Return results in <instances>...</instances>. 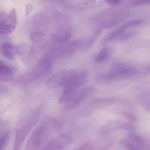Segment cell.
Here are the masks:
<instances>
[{
	"label": "cell",
	"instance_id": "4316f807",
	"mask_svg": "<svg viewBox=\"0 0 150 150\" xmlns=\"http://www.w3.org/2000/svg\"><path fill=\"white\" fill-rule=\"evenodd\" d=\"M122 115L126 117H128L129 119L131 120L132 122H135V121H136V117L134 115H133L132 114H130V113H129V112L124 111V112L122 113Z\"/></svg>",
	"mask_w": 150,
	"mask_h": 150
},
{
	"label": "cell",
	"instance_id": "7a4b0ae2",
	"mask_svg": "<svg viewBox=\"0 0 150 150\" xmlns=\"http://www.w3.org/2000/svg\"><path fill=\"white\" fill-rule=\"evenodd\" d=\"M129 12L125 10L109 9L104 10L94 17L95 26L100 28H110L116 26L129 17Z\"/></svg>",
	"mask_w": 150,
	"mask_h": 150
},
{
	"label": "cell",
	"instance_id": "4dcf8cb0",
	"mask_svg": "<svg viewBox=\"0 0 150 150\" xmlns=\"http://www.w3.org/2000/svg\"><path fill=\"white\" fill-rule=\"evenodd\" d=\"M1 127H2V122H0V132H1Z\"/></svg>",
	"mask_w": 150,
	"mask_h": 150
},
{
	"label": "cell",
	"instance_id": "9c48e42d",
	"mask_svg": "<svg viewBox=\"0 0 150 150\" xmlns=\"http://www.w3.org/2000/svg\"><path fill=\"white\" fill-rule=\"evenodd\" d=\"M72 142L71 138L64 134L52 139L47 145L45 149L47 150H60Z\"/></svg>",
	"mask_w": 150,
	"mask_h": 150
},
{
	"label": "cell",
	"instance_id": "8992f818",
	"mask_svg": "<svg viewBox=\"0 0 150 150\" xmlns=\"http://www.w3.org/2000/svg\"><path fill=\"white\" fill-rule=\"evenodd\" d=\"M94 91V88L90 86L86 87L81 90H79L78 89L65 103V108L67 110L74 108L80 103L81 102L86 98V97L93 93Z\"/></svg>",
	"mask_w": 150,
	"mask_h": 150
},
{
	"label": "cell",
	"instance_id": "ba28073f",
	"mask_svg": "<svg viewBox=\"0 0 150 150\" xmlns=\"http://www.w3.org/2000/svg\"><path fill=\"white\" fill-rule=\"evenodd\" d=\"M132 125L119 120L110 121L107 123L101 129L100 133L105 135L112 131L118 129L133 130Z\"/></svg>",
	"mask_w": 150,
	"mask_h": 150
},
{
	"label": "cell",
	"instance_id": "5bb4252c",
	"mask_svg": "<svg viewBox=\"0 0 150 150\" xmlns=\"http://www.w3.org/2000/svg\"><path fill=\"white\" fill-rule=\"evenodd\" d=\"M125 30H126L125 29L122 25L119 28L114 30L108 34H107L103 39V42L104 43H107L118 38Z\"/></svg>",
	"mask_w": 150,
	"mask_h": 150
},
{
	"label": "cell",
	"instance_id": "2e32d148",
	"mask_svg": "<svg viewBox=\"0 0 150 150\" xmlns=\"http://www.w3.org/2000/svg\"><path fill=\"white\" fill-rule=\"evenodd\" d=\"M150 93L146 92L140 94L138 96V100L144 109L147 111H150Z\"/></svg>",
	"mask_w": 150,
	"mask_h": 150
},
{
	"label": "cell",
	"instance_id": "5b68a950",
	"mask_svg": "<svg viewBox=\"0 0 150 150\" xmlns=\"http://www.w3.org/2000/svg\"><path fill=\"white\" fill-rule=\"evenodd\" d=\"M47 137L46 127L41 125L35 131L30 138L26 150H37L43 146Z\"/></svg>",
	"mask_w": 150,
	"mask_h": 150
},
{
	"label": "cell",
	"instance_id": "ac0fdd59",
	"mask_svg": "<svg viewBox=\"0 0 150 150\" xmlns=\"http://www.w3.org/2000/svg\"><path fill=\"white\" fill-rule=\"evenodd\" d=\"M110 54V50L108 48H104L96 56L95 61L100 62L107 59Z\"/></svg>",
	"mask_w": 150,
	"mask_h": 150
},
{
	"label": "cell",
	"instance_id": "f546056e",
	"mask_svg": "<svg viewBox=\"0 0 150 150\" xmlns=\"http://www.w3.org/2000/svg\"><path fill=\"white\" fill-rule=\"evenodd\" d=\"M92 147L93 146L91 145L86 144L83 146H81V147L79 148V149H82V150H83V149H86H86H93L92 148Z\"/></svg>",
	"mask_w": 150,
	"mask_h": 150
},
{
	"label": "cell",
	"instance_id": "f1b7e54d",
	"mask_svg": "<svg viewBox=\"0 0 150 150\" xmlns=\"http://www.w3.org/2000/svg\"><path fill=\"white\" fill-rule=\"evenodd\" d=\"M33 10V6L30 4H28L26 7V15H28L32 12Z\"/></svg>",
	"mask_w": 150,
	"mask_h": 150
},
{
	"label": "cell",
	"instance_id": "484cf974",
	"mask_svg": "<svg viewBox=\"0 0 150 150\" xmlns=\"http://www.w3.org/2000/svg\"><path fill=\"white\" fill-rule=\"evenodd\" d=\"M104 1L108 5L112 6L118 5L121 1V0H104Z\"/></svg>",
	"mask_w": 150,
	"mask_h": 150
},
{
	"label": "cell",
	"instance_id": "30bf717a",
	"mask_svg": "<svg viewBox=\"0 0 150 150\" xmlns=\"http://www.w3.org/2000/svg\"><path fill=\"white\" fill-rule=\"evenodd\" d=\"M52 66L51 60L49 58H44L38 63L30 74L32 78H36L49 71Z\"/></svg>",
	"mask_w": 150,
	"mask_h": 150
},
{
	"label": "cell",
	"instance_id": "3957f363",
	"mask_svg": "<svg viewBox=\"0 0 150 150\" xmlns=\"http://www.w3.org/2000/svg\"><path fill=\"white\" fill-rule=\"evenodd\" d=\"M35 122V117L29 116L24 118L20 123L16 129L15 139L14 148L16 150H19L24 142Z\"/></svg>",
	"mask_w": 150,
	"mask_h": 150
},
{
	"label": "cell",
	"instance_id": "4fadbf2b",
	"mask_svg": "<svg viewBox=\"0 0 150 150\" xmlns=\"http://www.w3.org/2000/svg\"><path fill=\"white\" fill-rule=\"evenodd\" d=\"M117 100L115 98H99L93 100L90 104V107L94 109L98 108H103V107L111 105L115 103Z\"/></svg>",
	"mask_w": 150,
	"mask_h": 150
},
{
	"label": "cell",
	"instance_id": "cb8c5ba5",
	"mask_svg": "<svg viewBox=\"0 0 150 150\" xmlns=\"http://www.w3.org/2000/svg\"><path fill=\"white\" fill-rule=\"evenodd\" d=\"M31 39L32 41H34L35 42H40L41 41H42L43 39V35L41 33L35 32L31 35Z\"/></svg>",
	"mask_w": 150,
	"mask_h": 150
},
{
	"label": "cell",
	"instance_id": "603a6c76",
	"mask_svg": "<svg viewBox=\"0 0 150 150\" xmlns=\"http://www.w3.org/2000/svg\"><path fill=\"white\" fill-rule=\"evenodd\" d=\"M150 0H131L129 4L132 6H140L149 4Z\"/></svg>",
	"mask_w": 150,
	"mask_h": 150
},
{
	"label": "cell",
	"instance_id": "7402d4cb",
	"mask_svg": "<svg viewBox=\"0 0 150 150\" xmlns=\"http://www.w3.org/2000/svg\"><path fill=\"white\" fill-rule=\"evenodd\" d=\"M13 72L0 73V81H9L13 79Z\"/></svg>",
	"mask_w": 150,
	"mask_h": 150
},
{
	"label": "cell",
	"instance_id": "52a82bcc",
	"mask_svg": "<svg viewBox=\"0 0 150 150\" xmlns=\"http://www.w3.org/2000/svg\"><path fill=\"white\" fill-rule=\"evenodd\" d=\"M121 144L129 150H145L147 143L144 139L137 134H129L127 138L121 140Z\"/></svg>",
	"mask_w": 150,
	"mask_h": 150
},
{
	"label": "cell",
	"instance_id": "d4e9b609",
	"mask_svg": "<svg viewBox=\"0 0 150 150\" xmlns=\"http://www.w3.org/2000/svg\"><path fill=\"white\" fill-rule=\"evenodd\" d=\"M13 72L12 69L5 64L0 62V73Z\"/></svg>",
	"mask_w": 150,
	"mask_h": 150
},
{
	"label": "cell",
	"instance_id": "e0dca14e",
	"mask_svg": "<svg viewBox=\"0 0 150 150\" xmlns=\"http://www.w3.org/2000/svg\"><path fill=\"white\" fill-rule=\"evenodd\" d=\"M6 23L16 28L17 23V13L15 8H13L7 15Z\"/></svg>",
	"mask_w": 150,
	"mask_h": 150
},
{
	"label": "cell",
	"instance_id": "d6986e66",
	"mask_svg": "<svg viewBox=\"0 0 150 150\" xmlns=\"http://www.w3.org/2000/svg\"><path fill=\"white\" fill-rule=\"evenodd\" d=\"M15 28L6 23H0V35H7L13 32Z\"/></svg>",
	"mask_w": 150,
	"mask_h": 150
},
{
	"label": "cell",
	"instance_id": "ffe728a7",
	"mask_svg": "<svg viewBox=\"0 0 150 150\" xmlns=\"http://www.w3.org/2000/svg\"><path fill=\"white\" fill-rule=\"evenodd\" d=\"M10 132L7 131L0 137V150L3 149L6 145L10 138Z\"/></svg>",
	"mask_w": 150,
	"mask_h": 150
},
{
	"label": "cell",
	"instance_id": "9a60e30c",
	"mask_svg": "<svg viewBox=\"0 0 150 150\" xmlns=\"http://www.w3.org/2000/svg\"><path fill=\"white\" fill-rule=\"evenodd\" d=\"M16 49L17 54L24 59L29 57L31 50L30 46L27 43L21 44Z\"/></svg>",
	"mask_w": 150,
	"mask_h": 150
},
{
	"label": "cell",
	"instance_id": "6da1fadb",
	"mask_svg": "<svg viewBox=\"0 0 150 150\" xmlns=\"http://www.w3.org/2000/svg\"><path fill=\"white\" fill-rule=\"evenodd\" d=\"M149 71V67L139 68L125 63H117L112 65L106 74L97 75L95 79L99 83H109L119 80L147 74Z\"/></svg>",
	"mask_w": 150,
	"mask_h": 150
},
{
	"label": "cell",
	"instance_id": "7c38bea8",
	"mask_svg": "<svg viewBox=\"0 0 150 150\" xmlns=\"http://www.w3.org/2000/svg\"><path fill=\"white\" fill-rule=\"evenodd\" d=\"M71 34V29L68 27L53 34L52 38L55 42L58 43H66L70 39Z\"/></svg>",
	"mask_w": 150,
	"mask_h": 150
},
{
	"label": "cell",
	"instance_id": "8fae6325",
	"mask_svg": "<svg viewBox=\"0 0 150 150\" xmlns=\"http://www.w3.org/2000/svg\"><path fill=\"white\" fill-rule=\"evenodd\" d=\"M0 52L3 57L9 59H14L17 54L16 48L8 42L3 43L0 45Z\"/></svg>",
	"mask_w": 150,
	"mask_h": 150
},
{
	"label": "cell",
	"instance_id": "44dd1931",
	"mask_svg": "<svg viewBox=\"0 0 150 150\" xmlns=\"http://www.w3.org/2000/svg\"><path fill=\"white\" fill-rule=\"evenodd\" d=\"M136 35V33L134 31H129V32L123 33L118 38L119 41L123 42L130 39Z\"/></svg>",
	"mask_w": 150,
	"mask_h": 150
},
{
	"label": "cell",
	"instance_id": "277c9868",
	"mask_svg": "<svg viewBox=\"0 0 150 150\" xmlns=\"http://www.w3.org/2000/svg\"><path fill=\"white\" fill-rule=\"evenodd\" d=\"M76 70H63L56 73L51 77L46 83L49 88L64 86L70 81L77 72Z\"/></svg>",
	"mask_w": 150,
	"mask_h": 150
},
{
	"label": "cell",
	"instance_id": "83f0119b",
	"mask_svg": "<svg viewBox=\"0 0 150 150\" xmlns=\"http://www.w3.org/2000/svg\"><path fill=\"white\" fill-rule=\"evenodd\" d=\"M8 15L5 12H0V23H6Z\"/></svg>",
	"mask_w": 150,
	"mask_h": 150
}]
</instances>
